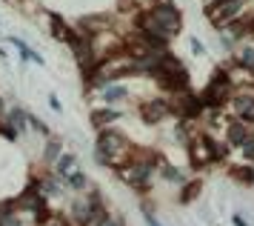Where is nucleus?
Segmentation results:
<instances>
[{
    "mask_svg": "<svg viewBox=\"0 0 254 226\" xmlns=\"http://www.w3.org/2000/svg\"><path fill=\"white\" fill-rule=\"evenodd\" d=\"M128 98V89L126 86H120V83H112V86H106L103 89V101L112 106V103H117V101H126Z\"/></svg>",
    "mask_w": 254,
    "mask_h": 226,
    "instance_id": "f3484780",
    "label": "nucleus"
},
{
    "mask_svg": "<svg viewBox=\"0 0 254 226\" xmlns=\"http://www.w3.org/2000/svg\"><path fill=\"white\" fill-rule=\"evenodd\" d=\"M146 224H149V226H163L160 221H157V218H154V215L149 212V209H146Z\"/></svg>",
    "mask_w": 254,
    "mask_h": 226,
    "instance_id": "bb28decb",
    "label": "nucleus"
},
{
    "mask_svg": "<svg viewBox=\"0 0 254 226\" xmlns=\"http://www.w3.org/2000/svg\"><path fill=\"white\" fill-rule=\"evenodd\" d=\"M172 112H174V106L166 101V98H154V101H143L140 103V117H143V123H149V126H157L160 120H166Z\"/></svg>",
    "mask_w": 254,
    "mask_h": 226,
    "instance_id": "6e6552de",
    "label": "nucleus"
},
{
    "mask_svg": "<svg viewBox=\"0 0 254 226\" xmlns=\"http://www.w3.org/2000/svg\"><path fill=\"white\" fill-rule=\"evenodd\" d=\"M189 155H191V166L200 169V166H208V163H220V160L229 158V149L217 143L208 132H200V135L189 143Z\"/></svg>",
    "mask_w": 254,
    "mask_h": 226,
    "instance_id": "39448f33",
    "label": "nucleus"
},
{
    "mask_svg": "<svg viewBox=\"0 0 254 226\" xmlns=\"http://www.w3.org/2000/svg\"><path fill=\"white\" fill-rule=\"evenodd\" d=\"M89 120H92L94 129H100V132H103L106 126H112V123H117V120H120V112H117V109H112V106L92 109V112H89Z\"/></svg>",
    "mask_w": 254,
    "mask_h": 226,
    "instance_id": "f8f14e48",
    "label": "nucleus"
},
{
    "mask_svg": "<svg viewBox=\"0 0 254 226\" xmlns=\"http://www.w3.org/2000/svg\"><path fill=\"white\" fill-rule=\"evenodd\" d=\"M203 189V181H186L183 189H180V204H189V201H194L197 195Z\"/></svg>",
    "mask_w": 254,
    "mask_h": 226,
    "instance_id": "aec40b11",
    "label": "nucleus"
},
{
    "mask_svg": "<svg viewBox=\"0 0 254 226\" xmlns=\"http://www.w3.org/2000/svg\"><path fill=\"white\" fill-rule=\"evenodd\" d=\"M249 137H252V126L240 123V120H231V123H226V143L234 149H243L246 143H249Z\"/></svg>",
    "mask_w": 254,
    "mask_h": 226,
    "instance_id": "9b49d317",
    "label": "nucleus"
},
{
    "mask_svg": "<svg viewBox=\"0 0 254 226\" xmlns=\"http://www.w3.org/2000/svg\"><path fill=\"white\" fill-rule=\"evenodd\" d=\"M146 11H149L151 23L160 32H166L169 37H174V32H180V26H183V14H180V9L174 6L172 0H154Z\"/></svg>",
    "mask_w": 254,
    "mask_h": 226,
    "instance_id": "423d86ee",
    "label": "nucleus"
},
{
    "mask_svg": "<svg viewBox=\"0 0 254 226\" xmlns=\"http://www.w3.org/2000/svg\"><path fill=\"white\" fill-rule=\"evenodd\" d=\"M231 112L246 126H254V92H237L231 98Z\"/></svg>",
    "mask_w": 254,
    "mask_h": 226,
    "instance_id": "9d476101",
    "label": "nucleus"
},
{
    "mask_svg": "<svg viewBox=\"0 0 254 226\" xmlns=\"http://www.w3.org/2000/svg\"><path fill=\"white\" fill-rule=\"evenodd\" d=\"M246 3H249V0H220V3H211V6H206V17L214 23L217 29H223V26H229L231 20L243 17Z\"/></svg>",
    "mask_w": 254,
    "mask_h": 226,
    "instance_id": "0eeeda50",
    "label": "nucleus"
},
{
    "mask_svg": "<svg viewBox=\"0 0 254 226\" xmlns=\"http://www.w3.org/2000/svg\"><path fill=\"white\" fill-rule=\"evenodd\" d=\"M249 140H252V143H254V132H252V137H249Z\"/></svg>",
    "mask_w": 254,
    "mask_h": 226,
    "instance_id": "7c9ffc66",
    "label": "nucleus"
},
{
    "mask_svg": "<svg viewBox=\"0 0 254 226\" xmlns=\"http://www.w3.org/2000/svg\"><path fill=\"white\" fill-rule=\"evenodd\" d=\"M12 46L17 49V52H20V57H23V60H32V63H43V57L37 55V52H35V49H32L29 43H23L20 37H12Z\"/></svg>",
    "mask_w": 254,
    "mask_h": 226,
    "instance_id": "6ab92c4d",
    "label": "nucleus"
},
{
    "mask_svg": "<svg viewBox=\"0 0 254 226\" xmlns=\"http://www.w3.org/2000/svg\"><path fill=\"white\" fill-rule=\"evenodd\" d=\"M191 52H194V55H203V43H200V40H191Z\"/></svg>",
    "mask_w": 254,
    "mask_h": 226,
    "instance_id": "c756f323",
    "label": "nucleus"
},
{
    "mask_svg": "<svg viewBox=\"0 0 254 226\" xmlns=\"http://www.w3.org/2000/svg\"><path fill=\"white\" fill-rule=\"evenodd\" d=\"M231 83L234 80H231L229 69H217L211 75V80L206 83V89L200 92V101H203V109L206 112H217L226 103H231Z\"/></svg>",
    "mask_w": 254,
    "mask_h": 226,
    "instance_id": "20e7f679",
    "label": "nucleus"
},
{
    "mask_svg": "<svg viewBox=\"0 0 254 226\" xmlns=\"http://www.w3.org/2000/svg\"><path fill=\"white\" fill-rule=\"evenodd\" d=\"M29 126H32L35 132H40V135H49V126H46V123H40L35 114H29Z\"/></svg>",
    "mask_w": 254,
    "mask_h": 226,
    "instance_id": "b1692460",
    "label": "nucleus"
},
{
    "mask_svg": "<svg viewBox=\"0 0 254 226\" xmlns=\"http://www.w3.org/2000/svg\"><path fill=\"white\" fill-rule=\"evenodd\" d=\"M49 106H52L55 112H60V109H63V106H60V101H58V98H55V95H49Z\"/></svg>",
    "mask_w": 254,
    "mask_h": 226,
    "instance_id": "cd10ccee",
    "label": "nucleus"
},
{
    "mask_svg": "<svg viewBox=\"0 0 254 226\" xmlns=\"http://www.w3.org/2000/svg\"><path fill=\"white\" fill-rule=\"evenodd\" d=\"M74 172H77V155H71V152H63V155L58 158V163H55V178L66 183L71 175H74Z\"/></svg>",
    "mask_w": 254,
    "mask_h": 226,
    "instance_id": "ddd939ff",
    "label": "nucleus"
},
{
    "mask_svg": "<svg viewBox=\"0 0 254 226\" xmlns=\"http://www.w3.org/2000/svg\"><path fill=\"white\" fill-rule=\"evenodd\" d=\"M231 221H234V226H249V221L243 215H231Z\"/></svg>",
    "mask_w": 254,
    "mask_h": 226,
    "instance_id": "c85d7f7f",
    "label": "nucleus"
},
{
    "mask_svg": "<svg viewBox=\"0 0 254 226\" xmlns=\"http://www.w3.org/2000/svg\"><path fill=\"white\" fill-rule=\"evenodd\" d=\"M160 163H163L160 155H143V158L131 155V160L120 169V178H123L128 186H134V189H140V192H146V189H149L151 175L157 172Z\"/></svg>",
    "mask_w": 254,
    "mask_h": 226,
    "instance_id": "7ed1b4c3",
    "label": "nucleus"
},
{
    "mask_svg": "<svg viewBox=\"0 0 254 226\" xmlns=\"http://www.w3.org/2000/svg\"><path fill=\"white\" fill-rule=\"evenodd\" d=\"M131 155H134L131 143H128L117 129H103V132L97 135V160H100L103 166H112V169L120 172L128 160H131Z\"/></svg>",
    "mask_w": 254,
    "mask_h": 226,
    "instance_id": "f257e3e1",
    "label": "nucleus"
},
{
    "mask_svg": "<svg viewBox=\"0 0 254 226\" xmlns=\"http://www.w3.org/2000/svg\"><path fill=\"white\" fill-rule=\"evenodd\" d=\"M66 186H69V189H86V186H89V181H86V172L77 169L69 181H66Z\"/></svg>",
    "mask_w": 254,
    "mask_h": 226,
    "instance_id": "5701e85b",
    "label": "nucleus"
},
{
    "mask_svg": "<svg viewBox=\"0 0 254 226\" xmlns=\"http://www.w3.org/2000/svg\"><path fill=\"white\" fill-rule=\"evenodd\" d=\"M163 178H166V181H172V183H180V186H183L186 183V175L180 169H177V166H169V163H163V172H160Z\"/></svg>",
    "mask_w": 254,
    "mask_h": 226,
    "instance_id": "412c9836",
    "label": "nucleus"
},
{
    "mask_svg": "<svg viewBox=\"0 0 254 226\" xmlns=\"http://www.w3.org/2000/svg\"><path fill=\"white\" fill-rule=\"evenodd\" d=\"M174 112L180 114L183 120H194V117H200V114L206 112L203 109V101H200V95H194V92H180L177 95V103H174Z\"/></svg>",
    "mask_w": 254,
    "mask_h": 226,
    "instance_id": "1a4fd4ad",
    "label": "nucleus"
},
{
    "mask_svg": "<svg viewBox=\"0 0 254 226\" xmlns=\"http://www.w3.org/2000/svg\"><path fill=\"white\" fill-rule=\"evenodd\" d=\"M237 66H243L249 75H254V43L243 46L240 52H237Z\"/></svg>",
    "mask_w": 254,
    "mask_h": 226,
    "instance_id": "a211bd4d",
    "label": "nucleus"
},
{
    "mask_svg": "<svg viewBox=\"0 0 254 226\" xmlns=\"http://www.w3.org/2000/svg\"><path fill=\"white\" fill-rule=\"evenodd\" d=\"M49 26H52V37L55 40H66L69 37V26H66V20L60 17V14H55V11H49Z\"/></svg>",
    "mask_w": 254,
    "mask_h": 226,
    "instance_id": "2eb2a0df",
    "label": "nucleus"
},
{
    "mask_svg": "<svg viewBox=\"0 0 254 226\" xmlns=\"http://www.w3.org/2000/svg\"><path fill=\"white\" fill-rule=\"evenodd\" d=\"M6 123L12 126L14 132H26V126H29V112H26V109H20V106H14V109H9Z\"/></svg>",
    "mask_w": 254,
    "mask_h": 226,
    "instance_id": "4468645a",
    "label": "nucleus"
},
{
    "mask_svg": "<svg viewBox=\"0 0 254 226\" xmlns=\"http://www.w3.org/2000/svg\"><path fill=\"white\" fill-rule=\"evenodd\" d=\"M97 226H123V221H120V218H115L112 212H109V215H106V218H103V221H100Z\"/></svg>",
    "mask_w": 254,
    "mask_h": 226,
    "instance_id": "393cba45",
    "label": "nucleus"
},
{
    "mask_svg": "<svg viewBox=\"0 0 254 226\" xmlns=\"http://www.w3.org/2000/svg\"><path fill=\"white\" fill-rule=\"evenodd\" d=\"M231 175H234L237 181L254 186V166H234V169H231Z\"/></svg>",
    "mask_w": 254,
    "mask_h": 226,
    "instance_id": "4be33fe9",
    "label": "nucleus"
},
{
    "mask_svg": "<svg viewBox=\"0 0 254 226\" xmlns=\"http://www.w3.org/2000/svg\"><path fill=\"white\" fill-rule=\"evenodd\" d=\"M151 78L160 83V89L172 92V95H180V92L189 89V72L180 63V57L172 55V52L157 55V66L151 69Z\"/></svg>",
    "mask_w": 254,
    "mask_h": 226,
    "instance_id": "f03ea898",
    "label": "nucleus"
},
{
    "mask_svg": "<svg viewBox=\"0 0 254 226\" xmlns=\"http://www.w3.org/2000/svg\"><path fill=\"white\" fill-rule=\"evenodd\" d=\"M63 155V143H60L58 137H49L46 140V146H43V163H58V158Z\"/></svg>",
    "mask_w": 254,
    "mask_h": 226,
    "instance_id": "dca6fc26",
    "label": "nucleus"
},
{
    "mask_svg": "<svg viewBox=\"0 0 254 226\" xmlns=\"http://www.w3.org/2000/svg\"><path fill=\"white\" fill-rule=\"evenodd\" d=\"M243 158H246V160H252V163H254V143H252V140H249V143L243 146Z\"/></svg>",
    "mask_w": 254,
    "mask_h": 226,
    "instance_id": "a878e982",
    "label": "nucleus"
}]
</instances>
